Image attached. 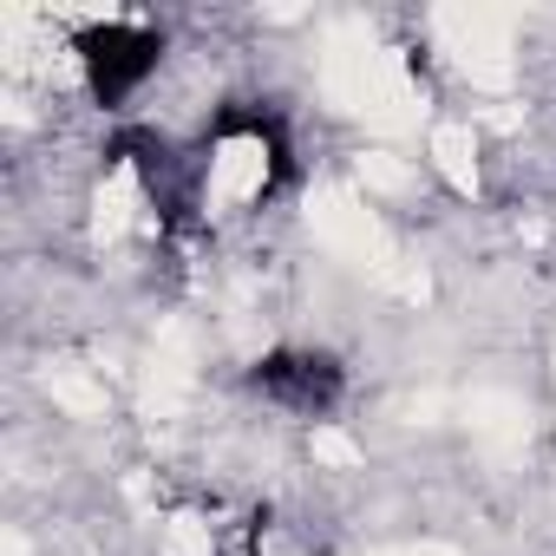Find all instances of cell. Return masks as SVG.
Masks as SVG:
<instances>
[{
  "instance_id": "6da1fadb",
  "label": "cell",
  "mask_w": 556,
  "mask_h": 556,
  "mask_svg": "<svg viewBox=\"0 0 556 556\" xmlns=\"http://www.w3.org/2000/svg\"><path fill=\"white\" fill-rule=\"evenodd\" d=\"M255 393H268L289 413H328L341 393V367L328 354H268L255 361Z\"/></svg>"
}]
</instances>
